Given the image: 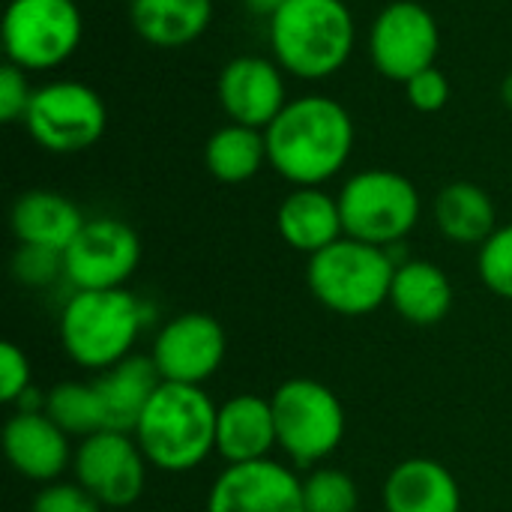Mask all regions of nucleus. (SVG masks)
I'll return each instance as SVG.
<instances>
[{"label":"nucleus","mask_w":512,"mask_h":512,"mask_svg":"<svg viewBox=\"0 0 512 512\" xmlns=\"http://www.w3.org/2000/svg\"><path fill=\"white\" fill-rule=\"evenodd\" d=\"M351 111L324 93L291 99L264 129L267 162L291 186H324L354 153Z\"/></svg>","instance_id":"f257e3e1"},{"label":"nucleus","mask_w":512,"mask_h":512,"mask_svg":"<svg viewBox=\"0 0 512 512\" xmlns=\"http://www.w3.org/2000/svg\"><path fill=\"white\" fill-rule=\"evenodd\" d=\"M273 60L300 81H324L354 54L357 24L345 0H288L267 18Z\"/></svg>","instance_id":"f03ea898"},{"label":"nucleus","mask_w":512,"mask_h":512,"mask_svg":"<svg viewBox=\"0 0 512 512\" xmlns=\"http://www.w3.org/2000/svg\"><path fill=\"white\" fill-rule=\"evenodd\" d=\"M216 414L219 408L204 387L162 381L132 438L138 441L150 468L186 474L216 453Z\"/></svg>","instance_id":"7ed1b4c3"},{"label":"nucleus","mask_w":512,"mask_h":512,"mask_svg":"<svg viewBox=\"0 0 512 512\" xmlns=\"http://www.w3.org/2000/svg\"><path fill=\"white\" fill-rule=\"evenodd\" d=\"M147 324V306L126 288L72 291L60 312L63 354L90 372H105L126 357Z\"/></svg>","instance_id":"20e7f679"},{"label":"nucleus","mask_w":512,"mask_h":512,"mask_svg":"<svg viewBox=\"0 0 512 512\" xmlns=\"http://www.w3.org/2000/svg\"><path fill=\"white\" fill-rule=\"evenodd\" d=\"M396 258L390 249L339 237L327 249L315 252L306 264V282L312 297L345 318L372 315L390 303V285Z\"/></svg>","instance_id":"39448f33"},{"label":"nucleus","mask_w":512,"mask_h":512,"mask_svg":"<svg viewBox=\"0 0 512 512\" xmlns=\"http://www.w3.org/2000/svg\"><path fill=\"white\" fill-rule=\"evenodd\" d=\"M339 213L345 237L396 249L420 222L423 201L417 186L390 168H366L339 189Z\"/></svg>","instance_id":"423d86ee"},{"label":"nucleus","mask_w":512,"mask_h":512,"mask_svg":"<svg viewBox=\"0 0 512 512\" xmlns=\"http://www.w3.org/2000/svg\"><path fill=\"white\" fill-rule=\"evenodd\" d=\"M279 450L312 468L330 459L345 438V408L339 396L315 378H288L270 396Z\"/></svg>","instance_id":"0eeeda50"},{"label":"nucleus","mask_w":512,"mask_h":512,"mask_svg":"<svg viewBox=\"0 0 512 512\" xmlns=\"http://www.w3.org/2000/svg\"><path fill=\"white\" fill-rule=\"evenodd\" d=\"M84 18L75 0H9L0 24L6 63L24 72L63 66L81 45Z\"/></svg>","instance_id":"6e6552de"},{"label":"nucleus","mask_w":512,"mask_h":512,"mask_svg":"<svg viewBox=\"0 0 512 512\" xmlns=\"http://www.w3.org/2000/svg\"><path fill=\"white\" fill-rule=\"evenodd\" d=\"M24 126L48 153H81L105 135L108 111L90 84L57 78L33 90Z\"/></svg>","instance_id":"1a4fd4ad"},{"label":"nucleus","mask_w":512,"mask_h":512,"mask_svg":"<svg viewBox=\"0 0 512 512\" xmlns=\"http://www.w3.org/2000/svg\"><path fill=\"white\" fill-rule=\"evenodd\" d=\"M441 51L435 15L417 0H393L369 27V60L390 81H411L432 69Z\"/></svg>","instance_id":"9d476101"},{"label":"nucleus","mask_w":512,"mask_h":512,"mask_svg":"<svg viewBox=\"0 0 512 512\" xmlns=\"http://www.w3.org/2000/svg\"><path fill=\"white\" fill-rule=\"evenodd\" d=\"M141 264V240L132 225L114 216L87 219L63 252V279L72 291L126 288Z\"/></svg>","instance_id":"9b49d317"},{"label":"nucleus","mask_w":512,"mask_h":512,"mask_svg":"<svg viewBox=\"0 0 512 512\" xmlns=\"http://www.w3.org/2000/svg\"><path fill=\"white\" fill-rule=\"evenodd\" d=\"M147 468L138 441L126 432H96L81 438L72 459L75 483L111 510L138 504L147 486Z\"/></svg>","instance_id":"f8f14e48"},{"label":"nucleus","mask_w":512,"mask_h":512,"mask_svg":"<svg viewBox=\"0 0 512 512\" xmlns=\"http://www.w3.org/2000/svg\"><path fill=\"white\" fill-rule=\"evenodd\" d=\"M228 354V336L222 324L207 312H183L165 321L156 333L150 360L162 381L201 387L210 381Z\"/></svg>","instance_id":"ddd939ff"},{"label":"nucleus","mask_w":512,"mask_h":512,"mask_svg":"<svg viewBox=\"0 0 512 512\" xmlns=\"http://www.w3.org/2000/svg\"><path fill=\"white\" fill-rule=\"evenodd\" d=\"M285 75L288 72L273 57L240 54L228 60L216 81V99L228 123L267 129L291 102Z\"/></svg>","instance_id":"4468645a"},{"label":"nucleus","mask_w":512,"mask_h":512,"mask_svg":"<svg viewBox=\"0 0 512 512\" xmlns=\"http://www.w3.org/2000/svg\"><path fill=\"white\" fill-rule=\"evenodd\" d=\"M204 512H306L303 480L273 459L228 465L213 480Z\"/></svg>","instance_id":"2eb2a0df"},{"label":"nucleus","mask_w":512,"mask_h":512,"mask_svg":"<svg viewBox=\"0 0 512 512\" xmlns=\"http://www.w3.org/2000/svg\"><path fill=\"white\" fill-rule=\"evenodd\" d=\"M3 453L15 474L33 483H57L66 468H72L75 450L69 435L45 414L15 411L3 426Z\"/></svg>","instance_id":"dca6fc26"},{"label":"nucleus","mask_w":512,"mask_h":512,"mask_svg":"<svg viewBox=\"0 0 512 512\" xmlns=\"http://www.w3.org/2000/svg\"><path fill=\"white\" fill-rule=\"evenodd\" d=\"M276 441V417L270 399L258 393H240L219 405L216 414V453L228 465H246L270 459Z\"/></svg>","instance_id":"f3484780"},{"label":"nucleus","mask_w":512,"mask_h":512,"mask_svg":"<svg viewBox=\"0 0 512 512\" xmlns=\"http://www.w3.org/2000/svg\"><path fill=\"white\" fill-rule=\"evenodd\" d=\"M381 501L387 512H462V489L447 465L417 456L387 474Z\"/></svg>","instance_id":"a211bd4d"},{"label":"nucleus","mask_w":512,"mask_h":512,"mask_svg":"<svg viewBox=\"0 0 512 512\" xmlns=\"http://www.w3.org/2000/svg\"><path fill=\"white\" fill-rule=\"evenodd\" d=\"M276 231L291 249L312 258L345 237L339 198L321 186H294L276 210Z\"/></svg>","instance_id":"6ab92c4d"},{"label":"nucleus","mask_w":512,"mask_h":512,"mask_svg":"<svg viewBox=\"0 0 512 512\" xmlns=\"http://www.w3.org/2000/svg\"><path fill=\"white\" fill-rule=\"evenodd\" d=\"M162 378L147 357H126L123 363L105 369V372H96L93 378V390H96V399H99V408H102V423H105V432H126L132 435L147 402L153 399V393L159 390Z\"/></svg>","instance_id":"aec40b11"},{"label":"nucleus","mask_w":512,"mask_h":512,"mask_svg":"<svg viewBox=\"0 0 512 512\" xmlns=\"http://www.w3.org/2000/svg\"><path fill=\"white\" fill-rule=\"evenodd\" d=\"M84 222L87 219L78 204L51 189H30L18 195L9 213V225L18 246H42L54 252H66Z\"/></svg>","instance_id":"412c9836"},{"label":"nucleus","mask_w":512,"mask_h":512,"mask_svg":"<svg viewBox=\"0 0 512 512\" xmlns=\"http://www.w3.org/2000/svg\"><path fill=\"white\" fill-rule=\"evenodd\" d=\"M453 300V282L438 264L423 258L396 261L390 306L402 321L411 327H435L450 315Z\"/></svg>","instance_id":"4be33fe9"},{"label":"nucleus","mask_w":512,"mask_h":512,"mask_svg":"<svg viewBox=\"0 0 512 512\" xmlns=\"http://www.w3.org/2000/svg\"><path fill=\"white\" fill-rule=\"evenodd\" d=\"M135 33L153 48H186L213 21V0H129Z\"/></svg>","instance_id":"5701e85b"},{"label":"nucleus","mask_w":512,"mask_h":512,"mask_svg":"<svg viewBox=\"0 0 512 512\" xmlns=\"http://www.w3.org/2000/svg\"><path fill=\"white\" fill-rule=\"evenodd\" d=\"M435 225L450 243L483 246L498 228V210L483 186L456 180L447 183L435 198Z\"/></svg>","instance_id":"b1692460"},{"label":"nucleus","mask_w":512,"mask_h":512,"mask_svg":"<svg viewBox=\"0 0 512 512\" xmlns=\"http://www.w3.org/2000/svg\"><path fill=\"white\" fill-rule=\"evenodd\" d=\"M204 165L210 177L219 183H249L267 162V138L264 129L225 123L204 144Z\"/></svg>","instance_id":"393cba45"},{"label":"nucleus","mask_w":512,"mask_h":512,"mask_svg":"<svg viewBox=\"0 0 512 512\" xmlns=\"http://www.w3.org/2000/svg\"><path fill=\"white\" fill-rule=\"evenodd\" d=\"M45 414L69 435V438H90L105 432L102 408L93 390V381H63L45 393Z\"/></svg>","instance_id":"a878e982"},{"label":"nucleus","mask_w":512,"mask_h":512,"mask_svg":"<svg viewBox=\"0 0 512 512\" xmlns=\"http://www.w3.org/2000/svg\"><path fill=\"white\" fill-rule=\"evenodd\" d=\"M303 507L306 512H357L360 489L354 477L339 468H315L303 480Z\"/></svg>","instance_id":"bb28decb"},{"label":"nucleus","mask_w":512,"mask_h":512,"mask_svg":"<svg viewBox=\"0 0 512 512\" xmlns=\"http://www.w3.org/2000/svg\"><path fill=\"white\" fill-rule=\"evenodd\" d=\"M477 273L495 297L512 300V222L498 225L495 234L480 246Z\"/></svg>","instance_id":"cd10ccee"},{"label":"nucleus","mask_w":512,"mask_h":512,"mask_svg":"<svg viewBox=\"0 0 512 512\" xmlns=\"http://www.w3.org/2000/svg\"><path fill=\"white\" fill-rule=\"evenodd\" d=\"M9 273L24 288H48L63 279V252L42 246H18L9 261Z\"/></svg>","instance_id":"c85d7f7f"},{"label":"nucleus","mask_w":512,"mask_h":512,"mask_svg":"<svg viewBox=\"0 0 512 512\" xmlns=\"http://www.w3.org/2000/svg\"><path fill=\"white\" fill-rule=\"evenodd\" d=\"M30 512H102V504L75 480L72 483H48L36 492Z\"/></svg>","instance_id":"c756f323"},{"label":"nucleus","mask_w":512,"mask_h":512,"mask_svg":"<svg viewBox=\"0 0 512 512\" xmlns=\"http://www.w3.org/2000/svg\"><path fill=\"white\" fill-rule=\"evenodd\" d=\"M33 84L27 78V72L15 63H3L0 69V120L3 123H24V114L30 108L33 99Z\"/></svg>","instance_id":"7c9ffc66"},{"label":"nucleus","mask_w":512,"mask_h":512,"mask_svg":"<svg viewBox=\"0 0 512 512\" xmlns=\"http://www.w3.org/2000/svg\"><path fill=\"white\" fill-rule=\"evenodd\" d=\"M405 96H408V102L417 111L435 114V111H441L450 102V78L438 66L423 69L420 75H414L411 81H405Z\"/></svg>","instance_id":"2f4dec72"},{"label":"nucleus","mask_w":512,"mask_h":512,"mask_svg":"<svg viewBox=\"0 0 512 512\" xmlns=\"http://www.w3.org/2000/svg\"><path fill=\"white\" fill-rule=\"evenodd\" d=\"M33 387V372L27 354L15 342L0 345V399L15 405L24 390Z\"/></svg>","instance_id":"473e14b6"},{"label":"nucleus","mask_w":512,"mask_h":512,"mask_svg":"<svg viewBox=\"0 0 512 512\" xmlns=\"http://www.w3.org/2000/svg\"><path fill=\"white\" fill-rule=\"evenodd\" d=\"M288 0H246V9L252 15H261V18H270L273 12H279Z\"/></svg>","instance_id":"72a5a7b5"},{"label":"nucleus","mask_w":512,"mask_h":512,"mask_svg":"<svg viewBox=\"0 0 512 512\" xmlns=\"http://www.w3.org/2000/svg\"><path fill=\"white\" fill-rule=\"evenodd\" d=\"M501 99H504V105L507 108H512V72L501 81Z\"/></svg>","instance_id":"f704fd0d"}]
</instances>
